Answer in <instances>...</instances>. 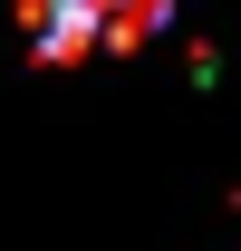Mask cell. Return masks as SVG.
<instances>
[{
    "instance_id": "1",
    "label": "cell",
    "mask_w": 241,
    "mask_h": 251,
    "mask_svg": "<svg viewBox=\"0 0 241 251\" xmlns=\"http://www.w3.org/2000/svg\"><path fill=\"white\" fill-rule=\"evenodd\" d=\"M39 58H87L96 49V0H20Z\"/></svg>"
},
{
    "instance_id": "2",
    "label": "cell",
    "mask_w": 241,
    "mask_h": 251,
    "mask_svg": "<svg viewBox=\"0 0 241 251\" xmlns=\"http://www.w3.org/2000/svg\"><path fill=\"white\" fill-rule=\"evenodd\" d=\"M174 20V0H96V49H135Z\"/></svg>"
}]
</instances>
